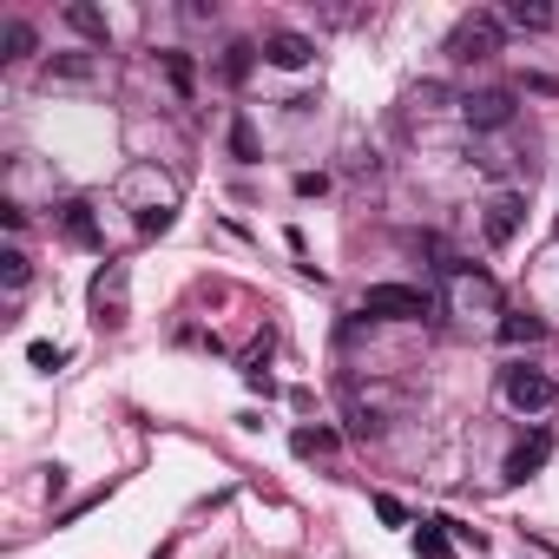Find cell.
<instances>
[{
  "instance_id": "cell-1",
  "label": "cell",
  "mask_w": 559,
  "mask_h": 559,
  "mask_svg": "<svg viewBox=\"0 0 559 559\" xmlns=\"http://www.w3.org/2000/svg\"><path fill=\"white\" fill-rule=\"evenodd\" d=\"M500 395H507V408H520V415H552V408H559V382H552L546 369H533V362L500 369Z\"/></svg>"
},
{
  "instance_id": "cell-2",
  "label": "cell",
  "mask_w": 559,
  "mask_h": 559,
  "mask_svg": "<svg viewBox=\"0 0 559 559\" xmlns=\"http://www.w3.org/2000/svg\"><path fill=\"white\" fill-rule=\"evenodd\" d=\"M448 310L454 317H507L500 310V284L487 270H461V263H448Z\"/></svg>"
},
{
  "instance_id": "cell-3",
  "label": "cell",
  "mask_w": 559,
  "mask_h": 559,
  "mask_svg": "<svg viewBox=\"0 0 559 559\" xmlns=\"http://www.w3.org/2000/svg\"><path fill=\"white\" fill-rule=\"evenodd\" d=\"M362 317L421 323V317H435V304H428V290H408V284H369V290H362Z\"/></svg>"
},
{
  "instance_id": "cell-4",
  "label": "cell",
  "mask_w": 559,
  "mask_h": 559,
  "mask_svg": "<svg viewBox=\"0 0 559 559\" xmlns=\"http://www.w3.org/2000/svg\"><path fill=\"white\" fill-rule=\"evenodd\" d=\"M126 317H132V270L126 263H106L93 276V323L99 330H119Z\"/></svg>"
},
{
  "instance_id": "cell-5",
  "label": "cell",
  "mask_w": 559,
  "mask_h": 559,
  "mask_svg": "<svg viewBox=\"0 0 559 559\" xmlns=\"http://www.w3.org/2000/svg\"><path fill=\"white\" fill-rule=\"evenodd\" d=\"M448 53L454 60H493L500 53V21L493 14H461L454 34H448Z\"/></svg>"
},
{
  "instance_id": "cell-6",
  "label": "cell",
  "mask_w": 559,
  "mask_h": 559,
  "mask_svg": "<svg viewBox=\"0 0 559 559\" xmlns=\"http://www.w3.org/2000/svg\"><path fill=\"white\" fill-rule=\"evenodd\" d=\"M461 119H467L474 132L513 126V86H480V93H467V99H461Z\"/></svg>"
},
{
  "instance_id": "cell-7",
  "label": "cell",
  "mask_w": 559,
  "mask_h": 559,
  "mask_svg": "<svg viewBox=\"0 0 559 559\" xmlns=\"http://www.w3.org/2000/svg\"><path fill=\"white\" fill-rule=\"evenodd\" d=\"M520 224H526V198H520V191H493V198L480 204V230H487V243H513Z\"/></svg>"
},
{
  "instance_id": "cell-8",
  "label": "cell",
  "mask_w": 559,
  "mask_h": 559,
  "mask_svg": "<svg viewBox=\"0 0 559 559\" xmlns=\"http://www.w3.org/2000/svg\"><path fill=\"white\" fill-rule=\"evenodd\" d=\"M263 60L284 67V73H304V67L317 60V40H310V34H270V40H263Z\"/></svg>"
},
{
  "instance_id": "cell-9",
  "label": "cell",
  "mask_w": 559,
  "mask_h": 559,
  "mask_svg": "<svg viewBox=\"0 0 559 559\" xmlns=\"http://www.w3.org/2000/svg\"><path fill=\"white\" fill-rule=\"evenodd\" d=\"M546 461H552V428H539L533 441H520V448L507 454V480H533Z\"/></svg>"
},
{
  "instance_id": "cell-10",
  "label": "cell",
  "mask_w": 559,
  "mask_h": 559,
  "mask_svg": "<svg viewBox=\"0 0 559 559\" xmlns=\"http://www.w3.org/2000/svg\"><path fill=\"white\" fill-rule=\"evenodd\" d=\"M507 21L520 34H546L552 27V8H546V0H507Z\"/></svg>"
},
{
  "instance_id": "cell-11",
  "label": "cell",
  "mask_w": 559,
  "mask_h": 559,
  "mask_svg": "<svg viewBox=\"0 0 559 559\" xmlns=\"http://www.w3.org/2000/svg\"><path fill=\"white\" fill-rule=\"evenodd\" d=\"M27 276H34L27 250H21V243H8V250H0V284H8V297H21V290H27Z\"/></svg>"
},
{
  "instance_id": "cell-12",
  "label": "cell",
  "mask_w": 559,
  "mask_h": 559,
  "mask_svg": "<svg viewBox=\"0 0 559 559\" xmlns=\"http://www.w3.org/2000/svg\"><path fill=\"white\" fill-rule=\"evenodd\" d=\"M539 336H546L539 317H526V310H507L500 317V343H539Z\"/></svg>"
},
{
  "instance_id": "cell-13",
  "label": "cell",
  "mask_w": 559,
  "mask_h": 559,
  "mask_svg": "<svg viewBox=\"0 0 559 559\" xmlns=\"http://www.w3.org/2000/svg\"><path fill=\"white\" fill-rule=\"evenodd\" d=\"M67 27H73V34H86V40H99V47H106V14H99V8H86V0H73V8H67Z\"/></svg>"
},
{
  "instance_id": "cell-14",
  "label": "cell",
  "mask_w": 559,
  "mask_h": 559,
  "mask_svg": "<svg viewBox=\"0 0 559 559\" xmlns=\"http://www.w3.org/2000/svg\"><path fill=\"white\" fill-rule=\"evenodd\" d=\"M67 237H73V243H99V224H93L86 204H67Z\"/></svg>"
},
{
  "instance_id": "cell-15",
  "label": "cell",
  "mask_w": 559,
  "mask_h": 559,
  "mask_svg": "<svg viewBox=\"0 0 559 559\" xmlns=\"http://www.w3.org/2000/svg\"><path fill=\"white\" fill-rule=\"evenodd\" d=\"M415 552H421V559H454V552H448V533H441V520H428V526L415 533Z\"/></svg>"
},
{
  "instance_id": "cell-16",
  "label": "cell",
  "mask_w": 559,
  "mask_h": 559,
  "mask_svg": "<svg viewBox=\"0 0 559 559\" xmlns=\"http://www.w3.org/2000/svg\"><path fill=\"white\" fill-rule=\"evenodd\" d=\"M290 448H297V454H336V435H330V428H297Z\"/></svg>"
},
{
  "instance_id": "cell-17",
  "label": "cell",
  "mask_w": 559,
  "mask_h": 559,
  "mask_svg": "<svg viewBox=\"0 0 559 559\" xmlns=\"http://www.w3.org/2000/svg\"><path fill=\"white\" fill-rule=\"evenodd\" d=\"M34 53V27L27 21H8V53H0V60H27Z\"/></svg>"
},
{
  "instance_id": "cell-18",
  "label": "cell",
  "mask_w": 559,
  "mask_h": 559,
  "mask_svg": "<svg viewBox=\"0 0 559 559\" xmlns=\"http://www.w3.org/2000/svg\"><path fill=\"white\" fill-rule=\"evenodd\" d=\"M257 53H263V47H243V40H237V47H230V60H224V80H243Z\"/></svg>"
},
{
  "instance_id": "cell-19",
  "label": "cell",
  "mask_w": 559,
  "mask_h": 559,
  "mask_svg": "<svg viewBox=\"0 0 559 559\" xmlns=\"http://www.w3.org/2000/svg\"><path fill=\"white\" fill-rule=\"evenodd\" d=\"M47 73H60V80H86L93 60H86V53H67V60H47Z\"/></svg>"
},
{
  "instance_id": "cell-20",
  "label": "cell",
  "mask_w": 559,
  "mask_h": 559,
  "mask_svg": "<svg viewBox=\"0 0 559 559\" xmlns=\"http://www.w3.org/2000/svg\"><path fill=\"white\" fill-rule=\"evenodd\" d=\"M165 73H171L178 93H191V60H185V53H165Z\"/></svg>"
},
{
  "instance_id": "cell-21",
  "label": "cell",
  "mask_w": 559,
  "mask_h": 559,
  "mask_svg": "<svg viewBox=\"0 0 559 559\" xmlns=\"http://www.w3.org/2000/svg\"><path fill=\"white\" fill-rule=\"evenodd\" d=\"M230 145H237V158H257V139H250V126H243V119L230 126Z\"/></svg>"
},
{
  "instance_id": "cell-22",
  "label": "cell",
  "mask_w": 559,
  "mask_h": 559,
  "mask_svg": "<svg viewBox=\"0 0 559 559\" xmlns=\"http://www.w3.org/2000/svg\"><path fill=\"white\" fill-rule=\"evenodd\" d=\"M376 513H382V520H389V526H402V520H408V513H402V500H395V493H376Z\"/></svg>"
},
{
  "instance_id": "cell-23",
  "label": "cell",
  "mask_w": 559,
  "mask_h": 559,
  "mask_svg": "<svg viewBox=\"0 0 559 559\" xmlns=\"http://www.w3.org/2000/svg\"><path fill=\"white\" fill-rule=\"evenodd\" d=\"M27 356H34V369H60V349H53V343H34Z\"/></svg>"
}]
</instances>
